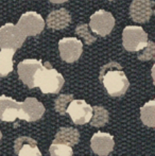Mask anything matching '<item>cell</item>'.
<instances>
[{
  "label": "cell",
  "mask_w": 155,
  "mask_h": 156,
  "mask_svg": "<svg viewBox=\"0 0 155 156\" xmlns=\"http://www.w3.org/2000/svg\"><path fill=\"white\" fill-rule=\"evenodd\" d=\"M66 112L76 124L82 125L89 122L93 115V107L84 100H71Z\"/></svg>",
  "instance_id": "8"
},
{
  "label": "cell",
  "mask_w": 155,
  "mask_h": 156,
  "mask_svg": "<svg viewBox=\"0 0 155 156\" xmlns=\"http://www.w3.org/2000/svg\"><path fill=\"white\" fill-rule=\"evenodd\" d=\"M115 26V18L110 12L104 10H99L90 16L91 31L97 33L100 36H106L112 32Z\"/></svg>",
  "instance_id": "6"
},
{
  "label": "cell",
  "mask_w": 155,
  "mask_h": 156,
  "mask_svg": "<svg viewBox=\"0 0 155 156\" xmlns=\"http://www.w3.org/2000/svg\"><path fill=\"white\" fill-rule=\"evenodd\" d=\"M63 76L51 67L49 62L41 66L34 76V87H39L44 94H58L64 85Z\"/></svg>",
  "instance_id": "2"
},
{
  "label": "cell",
  "mask_w": 155,
  "mask_h": 156,
  "mask_svg": "<svg viewBox=\"0 0 155 156\" xmlns=\"http://www.w3.org/2000/svg\"><path fill=\"white\" fill-rule=\"evenodd\" d=\"M45 113V107L35 98H27L23 102L19 103L18 116L26 121H36L41 119Z\"/></svg>",
  "instance_id": "9"
},
{
  "label": "cell",
  "mask_w": 155,
  "mask_h": 156,
  "mask_svg": "<svg viewBox=\"0 0 155 156\" xmlns=\"http://www.w3.org/2000/svg\"><path fill=\"white\" fill-rule=\"evenodd\" d=\"M19 103L6 96H0V120L14 121L18 116Z\"/></svg>",
  "instance_id": "14"
},
{
  "label": "cell",
  "mask_w": 155,
  "mask_h": 156,
  "mask_svg": "<svg viewBox=\"0 0 155 156\" xmlns=\"http://www.w3.org/2000/svg\"><path fill=\"white\" fill-rule=\"evenodd\" d=\"M140 118L143 124L150 127L155 125V101L151 100L140 108Z\"/></svg>",
  "instance_id": "18"
},
{
  "label": "cell",
  "mask_w": 155,
  "mask_h": 156,
  "mask_svg": "<svg viewBox=\"0 0 155 156\" xmlns=\"http://www.w3.org/2000/svg\"><path fill=\"white\" fill-rule=\"evenodd\" d=\"M90 146L93 153L97 155H108L114 150V137L108 133L98 132L91 137Z\"/></svg>",
  "instance_id": "12"
},
{
  "label": "cell",
  "mask_w": 155,
  "mask_h": 156,
  "mask_svg": "<svg viewBox=\"0 0 155 156\" xmlns=\"http://www.w3.org/2000/svg\"><path fill=\"white\" fill-rule=\"evenodd\" d=\"M143 51L138 54V60L140 61H149L153 60L155 56V46L153 41H148L147 45L143 48Z\"/></svg>",
  "instance_id": "23"
},
{
  "label": "cell",
  "mask_w": 155,
  "mask_h": 156,
  "mask_svg": "<svg viewBox=\"0 0 155 156\" xmlns=\"http://www.w3.org/2000/svg\"><path fill=\"white\" fill-rule=\"evenodd\" d=\"M15 50L2 48L0 51V76H6L13 71V55Z\"/></svg>",
  "instance_id": "17"
},
{
  "label": "cell",
  "mask_w": 155,
  "mask_h": 156,
  "mask_svg": "<svg viewBox=\"0 0 155 156\" xmlns=\"http://www.w3.org/2000/svg\"><path fill=\"white\" fill-rule=\"evenodd\" d=\"M49 152L52 156H71L73 154L70 146L63 144H52L49 148Z\"/></svg>",
  "instance_id": "20"
},
{
  "label": "cell",
  "mask_w": 155,
  "mask_h": 156,
  "mask_svg": "<svg viewBox=\"0 0 155 156\" xmlns=\"http://www.w3.org/2000/svg\"><path fill=\"white\" fill-rule=\"evenodd\" d=\"M16 27L25 36H34L44 30L45 21L43 17L36 12H27L21 15Z\"/></svg>",
  "instance_id": "5"
},
{
  "label": "cell",
  "mask_w": 155,
  "mask_h": 156,
  "mask_svg": "<svg viewBox=\"0 0 155 156\" xmlns=\"http://www.w3.org/2000/svg\"><path fill=\"white\" fill-rule=\"evenodd\" d=\"M148 43V34L138 26H128L122 33V44L128 51L141 50Z\"/></svg>",
  "instance_id": "3"
},
{
  "label": "cell",
  "mask_w": 155,
  "mask_h": 156,
  "mask_svg": "<svg viewBox=\"0 0 155 156\" xmlns=\"http://www.w3.org/2000/svg\"><path fill=\"white\" fill-rule=\"evenodd\" d=\"M1 137H2V134H1V132H0V140H1Z\"/></svg>",
  "instance_id": "25"
},
{
  "label": "cell",
  "mask_w": 155,
  "mask_h": 156,
  "mask_svg": "<svg viewBox=\"0 0 155 156\" xmlns=\"http://www.w3.org/2000/svg\"><path fill=\"white\" fill-rule=\"evenodd\" d=\"M110 119V114L104 107L102 106H95L93 107V115L90 118V125L96 127L103 126L108 122Z\"/></svg>",
  "instance_id": "19"
},
{
  "label": "cell",
  "mask_w": 155,
  "mask_h": 156,
  "mask_svg": "<svg viewBox=\"0 0 155 156\" xmlns=\"http://www.w3.org/2000/svg\"><path fill=\"white\" fill-rule=\"evenodd\" d=\"M61 58L67 63H73L81 56L83 44L76 37H65L58 41Z\"/></svg>",
  "instance_id": "7"
},
{
  "label": "cell",
  "mask_w": 155,
  "mask_h": 156,
  "mask_svg": "<svg viewBox=\"0 0 155 156\" xmlns=\"http://www.w3.org/2000/svg\"><path fill=\"white\" fill-rule=\"evenodd\" d=\"M76 33H77L79 36L82 37V38L84 39L86 45H91L93 41H96V37L90 34L88 26L85 25V23L79 25L77 27V29H76Z\"/></svg>",
  "instance_id": "22"
},
{
  "label": "cell",
  "mask_w": 155,
  "mask_h": 156,
  "mask_svg": "<svg viewBox=\"0 0 155 156\" xmlns=\"http://www.w3.org/2000/svg\"><path fill=\"white\" fill-rule=\"evenodd\" d=\"M41 66H43L41 61L36 60H23L17 66L19 79L29 88L34 87V76H35L36 71Z\"/></svg>",
  "instance_id": "11"
},
{
  "label": "cell",
  "mask_w": 155,
  "mask_h": 156,
  "mask_svg": "<svg viewBox=\"0 0 155 156\" xmlns=\"http://www.w3.org/2000/svg\"><path fill=\"white\" fill-rule=\"evenodd\" d=\"M73 99L72 94H61L55 99L54 102V108L61 115H64L66 113V108L68 106L69 102Z\"/></svg>",
  "instance_id": "21"
},
{
  "label": "cell",
  "mask_w": 155,
  "mask_h": 156,
  "mask_svg": "<svg viewBox=\"0 0 155 156\" xmlns=\"http://www.w3.org/2000/svg\"><path fill=\"white\" fill-rule=\"evenodd\" d=\"M50 1L53 2V3H63V2H66L68 0H50Z\"/></svg>",
  "instance_id": "24"
},
{
  "label": "cell",
  "mask_w": 155,
  "mask_h": 156,
  "mask_svg": "<svg viewBox=\"0 0 155 156\" xmlns=\"http://www.w3.org/2000/svg\"><path fill=\"white\" fill-rule=\"evenodd\" d=\"M80 139V134L78 129L73 127H61L54 138V144H63L67 146H76Z\"/></svg>",
  "instance_id": "16"
},
{
  "label": "cell",
  "mask_w": 155,
  "mask_h": 156,
  "mask_svg": "<svg viewBox=\"0 0 155 156\" xmlns=\"http://www.w3.org/2000/svg\"><path fill=\"white\" fill-rule=\"evenodd\" d=\"M71 21V16L66 9L52 11L47 17V26L53 30H63L68 27Z\"/></svg>",
  "instance_id": "15"
},
{
  "label": "cell",
  "mask_w": 155,
  "mask_h": 156,
  "mask_svg": "<svg viewBox=\"0 0 155 156\" xmlns=\"http://www.w3.org/2000/svg\"><path fill=\"white\" fill-rule=\"evenodd\" d=\"M26 36L13 23H5L0 28V48L13 49L16 51L23 46Z\"/></svg>",
  "instance_id": "4"
},
{
  "label": "cell",
  "mask_w": 155,
  "mask_h": 156,
  "mask_svg": "<svg viewBox=\"0 0 155 156\" xmlns=\"http://www.w3.org/2000/svg\"><path fill=\"white\" fill-rule=\"evenodd\" d=\"M154 1L152 0H133L130 6L131 18L135 23H148L154 13Z\"/></svg>",
  "instance_id": "10"
},
{
  "label": "cell",
  "mask_w": 155,
  "mask_h": 156,
  "mask_svg": "<svg viewBox=\"0 0 155 156\" xmlns=\"http://www.w3.org/2000/svg\"><path fill=\"white\" fill-rule=\"evenodd\" d=\"M14 150L17 155L20 156H41V153L39 151L36 141L31 137L21 136L15 140Z\"/></svg>",
  "instance_id": "13"
},
{
  "label": "cell",
  "mask_w": 155,
  "mask_h": 156,
  "mask_svg": "<svg viewBox=\"0 0 155 156\" xmlns=\"http://www.w3.org/2000/svg\"><path fill=\"white\" fill-rule=\"evenodd\" d=\"M100 81L103 83L107 93L113 97L124 94L130 86V82L122 71L121 66L116 62H111L101 68Z\"/></svg>",
  "instance_id": "1"
}]
</instances>
